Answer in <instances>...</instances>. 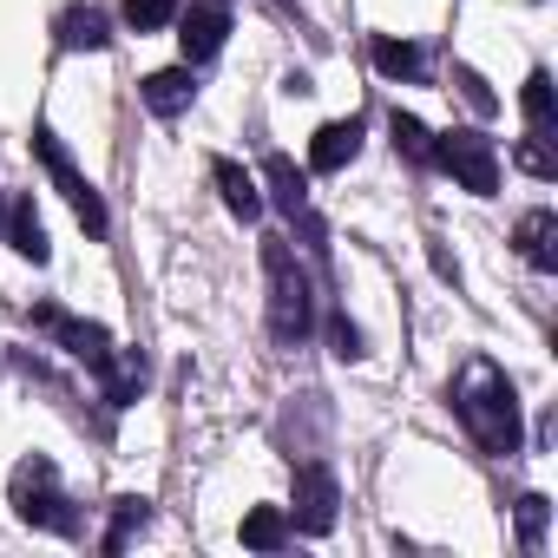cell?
<instances>
[{"mask_svg":"<svg viewBox=\"0 0 558 558\" xmlns=\"http://www.w3.org/2000/svg\"><path fill=\"white\" fill-rule=\"evenodd\" d=\"M453 414H460V427L473 434V447L493 453V460L519 453V440H525V427H519V388H512L506 368L486 362V355H473V362L453 375Z\"/></svg>","mask_w":558,"mask_h":558,"instance_id":"obj_1","label":"cell"},{"mask_svg":"<svg viewBox=\"0 0 558 558\" xmlns=\"http://www.w3.org/2000/svg\"><path fill=\"white\" fill-rule=\"evenodd\" d=\"M263 276H269V336L283 349H303L316 329V283L290 236H263Z\"/></svg>","mask_w":558,"mask_h":558,"instance_id":"obj_2","label":"cell"},{"mask_svg":"<svg viewBox=\"0 0 558 558\" xmlns=\"http://www.w3.org/2000/svg\"><path fill=\"white\" fill-rule=\"evenodd\" d=\"M8 499H14V519H21V525H40V532H80V512H73V499H66V486H60V473H53L47 453H27V460L14 466Z\"/></svg>","mask_w":558,"mask_h":558,"instance_id":"obj_3","label":"cell"},{"mask_svg":"<svg viewBox=\"0 0 558 558\" xmlns=\"http://www.w3.org/2000/svg\"><path fill=\"white\" fill-rule=\"evenodd\" d=\"M34 158L47 165L53 191H60V197L73 204V217L86 223V236H106V197L93 191V178H86V171L73 165V151H66V145H60V138H53L47 125H34Z\"/></svg>","mask_w":558,"mask_h":558,"instance_id":"obj_4","label":"cell"},{"mask_svg":"<svg viewBox=\"0 0 558 558\" xmlns=\"http://www.w3.org/2000/svg\"><path fill=\"white\" fill-rule=\"evenodd\" d=\"M434 165H440L460 191H473V197H493V191H499V151H493V138H480V132H440V138H434Z\"/></svg>","mask_w":558,"mask_h":558,"instance_id":"obj_5","label":"cell"},{"mask_svg":"<svg viewBox=\"0 0 558 558\" xmlns=\"http://www.w3.org/2000/svg\"><path fill=\"white\" fill-rule=\"evenodd\" d=\"M34 329H47V336H53V342H60L66 355H80V362H86L93 375H106V368L119 362L112 336H106L99 323H80V316H66L60 303H40V310H34Z\"/></svg>","mask_w":558,"mask_h":558,"instance_id":"obj_6","label":"cell"},{"mask_svg":"<svg viewBox=\"0 0 558 558\" xmlns=\"http://www.w3.org/2000/svg\"><path fill=\"white\" fill-rule=\"evenodd\" d=\"M263 184H269V204H276V210H283L290 223H303L310 250H329V243H323V217H316V204H310V178H303L283 151L263 158Z\"/></svg>","mask_w":558,"mask_h":558,"instance_id":"obj_7","label":"cell"},{"mask_svg":"<svg viewBox=\"0 0 558 558\" xmlns=\"http://www.w3.org/2000/svg\"><path fill=\"white\" fill-rule=\"evenodd\" d=\"M336 506H342L336 466L329 460H303L296 466V532H310V538L336 532Z\"/></svg>","mask_w":558,"mask_h":558,"instance_id":"obj_8","label":"cell"},{"mask_svg":"<svg viewBox=\"0 0 558 558\" xmlns=\"http://www.w3.org/2000/svg\"><path fill=\"white\" fill-rule=\"evenodd\" d=\"M230 40V8L223 0H191V8L178 14V47H184V66H204L217 60Z\"/></svg>","mask_w":558,"mask_h":558,"instance_id":"obj_9","label":"cell"},{"mask_svg":"<svg viewBox=\"0 0 558 558\" xmlns=\"http://www.w3.org/2000/svg\"><path fill=\"white\" fill-rule=\"evenodd\" d=\"M53 40H60V53H106L112 47V21H106V8L80 0V8H66L53 21Z\"/></svg>","mask_w":558,"mask_h":558,"instance_id":"obj_10","label":"cell"},{"mask_svg":"<svg viewBox=\"0 0 558 558\" xmlns=\"http://www.w3.org/2000/svg\"><path fill=\"white\" fill-rule=\"evenodd\" d=\"M210 184H217V197H223L230 217H243V223L263 217V191H256V178H250L236 158H210Z\"/></svg>","mask_w":558,"mask_h":558,"instance_id":"obj_11","label":"cell"},{"mask_svg":"<svg viewBox=\"0 0 558 558\" xmlns=\"http://www.w3.org/2000/svg\"><path fill=\"white\" fill-rule=\"evenodd\" d=\"M14 243V256H27V263H47L53 256V243H47V223H40V210H34V197H8V230H0Z\"/></svg>","mask_w":558,"mask_h":558,"instance_id":"obj_12","label":"cell"},{"mask_svg":"<svg viewBox=\"0 0 558 558\" xmlns=\"http://www.w3.org/2000/svg\"><path fill=\"white\" fill-rule=\"evenodd\" d=\"M138 99H145L158 119H178V112H191L197 80H191V66H165V73H151V80L138 86Z\"/></svg>","mask_w":558,"mask_h":558,"instance_id":"obj_13","label":"cell"},{"mask_svg":"<svg viewBox=\"0 0 558 558\" xmlns=\"http://www.w3.org/2000/svg\"><path fill=\"white\" fill-rule=\"evenodd\" d=\"M355 151H362V119H329L310 138V165L316 171H342V165H355Z\"/></svg>","mask_w":558,"mask_h":558,"instance_id":"obj_14","label":"cell"},{"mask_svg":"<svg viewBox=\"0 0 558 558\" xmlns=\"http://www.w3.org/2000/svg\"><path fill=\"white\" fill-rule=\"evenodd\" d=\"M512 243H519V256H525L538 276L558 269V217H551V210H525L519 230H512Z\"/></svg>","mask_w":558,"mask_h":558,"instance_id":"obj_15","label":"cell"},{"mask_svg":"<svg viewBox=\"0 0 558 558\" xmlns=\"http://www.w3.org/2000/svg\"><path fill=\"white\" fill-rule=\"evenodd\" d=\"M145 525H151V499H138V493L112 499V525L99 532V551H106V558H119V551H125V545L145 532Z\"/></svg>","mask_w":558,"mask_h":558,"instance_id":"obj_16","label":"cell"},{"mask_svg":"<svg viewBox=\"0 0 558 558\" xmlns=\"http://www.w3.org/2000/svg\"><path fill=\"white\" fill-rule=\"evenodd\" d=\"M236 538H243L250 551H276V545L290 538V519L276 512V506H250V512H243V532H236Z\"/></svg>","mask_w":558,"mask_h":558,"instance_id":"obj_17","label":"cell"},{"mask_svg":"<svg viewBox=\"0 0 558 558\" xmlns=\"http://www.w3.org/2000/svg\"><path fill=\"white\" fill-rule=\"evenodd\" d=\"M388 132H395V151H401V158H414V165H434V132H427L414 112H395V119H388Z\"/></svg>","mask_w":558,"mask_h":558,"instance_id":"obj_18","label":"cell"},{"mask_svg":"<svg viewBox=\"0 0 558 558\" xmlns=\"http://www.w3.org/2000/svg\"><path fill=\"white\" fill-rule=\"evenodd\" d=\"M519 106H525V125H532V132H551V73H545V66H532V73H525Z\"/></svg>","mask_w":558,"mask_h":558,"instance_id":"obj_19","label":"cell"},{"mask_svg":"<svg viewBox=\"0 0 558 558\" xmlns=\"http://www.w3.org/2000/svg\"><path fill=\"white\" fill-rule=\"evenodd\" d=\"M375 66L388 73V80H421V47H408V40H375Z\"/></svg>","mask_w":558,"mask_h":558,"instance_id":"obj_20","label":"cell"},{"mask_svg":"<svg viewBox=\"0 0 558 558\" xmlns=\"http://www.w3.org/2000/svg\"><path fill=\"white\" fill-rule=\"evenodd\" d=\"M119 14H125V27H138V34H158V27L178 21V0H119Z\"/></svg>","mask_w":558,"mask_h":558,"instance_id":"obj_21","label":"cell"},{"mask_svg":"<svg viewBox=\"0 0 558 558\" xmlns=\"http://www.w3.org/2000/svg\"><path fill=\"white\" fill-rule=\"evenodd\" d=\"M512 158H519V171H532V178H545V184L558 178V158H551V132H525Z\"/></svg>","mask_w":558,"mask_h":558,"instance_id":"obj_22","label":"cell"},{"mask_svg":"<svg viewBox=\"0 0 558 558\" xmlns=\"http://www.w3.org/2000/svg\"><path fill=\"white\" fill-rule=\"evenodd\" d=\"M545 525H551V499H545V493H525V499H519V538H525V551L545 545Z\"/></svg>","mask_w":558,"mask_h":558,"instance_id":"obj_23","label":"cell"},{"mask_svg":"<svg viewBox=\"0 0 558 558\" xmlns=\"http://www.w3.org/2000/svg\"><path fill=\"white\" fill-rule=\"evenodd\" d=\"M453 86L466 93V106H473V112H486V119L499 112V99H493V86H486V80H480L473 66H453Z\"/></svg>","mask_w":558,"mask_h":558,"instance_id":"obj_24","label":"cell"},{"mask_svg":"<svg viewBox=\"0 0 558 558\" xmlns=\"http://www.w3.org/2000/svg\"><path fill=\"white\" fill-rule=\"evenodd\" d=\"M329 342H336L342 362H362V355H368V349H362V329H355L349 316H329Z\"/></svg>","mask_w":558,"mask_h":558,"instance_id":"obj_25","label":"cell"},{"mask_svg":"<svg viewBox=\"0 0 558 558\" xmlns=\"http://www.w3.org/2000/svg\"><path fill=\"white\" fill-rule=\"evenodd\" d=\"M0 230H8V191H0Z\"/></svg>","mask_w":558,"mask_h":558,"instance_id":"obj_26","label":"cell"}]
</instances>
